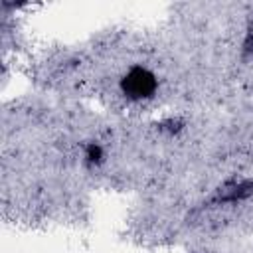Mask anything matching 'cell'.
Instances as JSON below:
<instances>
[{"mask_svg": "<svg viewBox=\"0 0 253 253\" xmlns=\"http://www.w3.org/2000/svg\"><path fill=\"white\" fill-rule=\"evenodd\" d=\"M158 87V79L156 75L142 67V65H132L126 75L121 79V89L123 93L128 97V99H134V101H142V99H148L154 95Z\"/></svg>", "mask_w": 253, "mask_h": 253, "instance_id": "6da1fadb", "label": "cell"}, {"mask_svg": "<svg viewBox=\"0 0 253 253\" xmlns=\"http://www.w3.org/2000/svg\"><path fill=\"white\" fill-rule=\"evenodd\" d=\"M85 158L89 164H101L105 158V148L99 142H89L85 146Z\"/></svg>", "mask_w": 253, "mask_h": 253, "instance_id": "7a4b0ae2", "label": "cell"}]
</instances>
